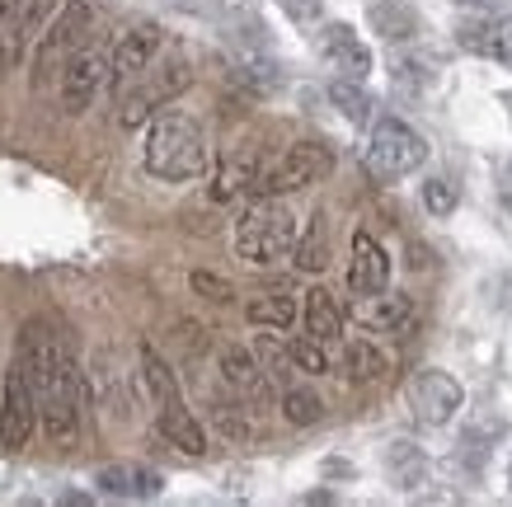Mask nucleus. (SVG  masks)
Returning a JSON list of instances; mask_svg holds the SVG:
<instances>
[{
    "mask_svg": "<svg viewBox=\"0 0 512 507\" xmlns=\"http://www.w3.org/2000/svg\"><path fill=\"white\" fill-rule=\"evenodd\" d=\"M19 371L29 381L33 400H38V418L52 442H71L80 432V414H85V376H80L76 357L47 324H29L19 338Z\"/></svg>",
    "mask_w": 512,
    "mask_h": 507,
    "instance_id": "1",
    "label": "nucleus"
},
{
    "mask_svg": "<svg viewBox=\"0 0 512 507\" xmlns=\"http://www.w3.org/2000/svg\"><path fill=\"white\" fill-rule=\"evenodd\" d=\"M146 169L156 179H170V184H184V179H198L207 169V137L202 127L184 113H160L151 132H146Z\"/></svg>",
    "mask_w": 512,
    "mask_h": 507,
    "instance_id": "2",
    "label": "nucleus"
},
{
    "mask_svg": "<svg viewBox=\"0 0 512 507\" xmlns=\"http://www.w3.org/2000/svg\"><path fill=\"white\" fill-rule=\"evenodd\" d=\"M296 245V216L278 198H259L235 221V254L249 263H278Z\"/></svg>",
    "mask_w": 512,
    "mask_h": 507,
    "instance_id": "3",
    "label": "nucleus"
},
{
    "mask_svg": "<svg viewBox=\"0 0 512 507\" xmlns=\"http://www.w3.org/2000/svg\"><path fill=\"white\" fill-rule=\"evenodd\" d=\"M329 169H334V151L325 141H296L254 174V198H282V193H296V188H311Z\"/></svg>",
    "mask_w": 512,
    "mask_h": 507,
    "instance_id": "4",
    "label": "nucleus"
},
{
    "mask_svg": "<svg viewBox=\"0 0 512 507\" xmlns=\"http://www.w3.org/2000/svg\"><path fill=\"white\" fill-rule=\"evenodd\" d=\"M423 160H428V141L400 118H381L372 127V146L362 155V165H367L376 184H395L404 174H414Z\"/></svg>",
    "mask_w": 512,
    "mask_h": 507,
    "instance_id": "5",
    "label": "nucleus"
},
{
    "mask_svg": "<svg viewBox=\"0 0 512 507\" xmlns=\"http://www.w3.org/2000/svg\"><path fill=\"white\" fill-rule=\"evenodd\" d=\"M160 47H165V33H160L156 24H137V29H127L123 38H118V47H113V57H109L113 94L132 90V85L151 71V62H160Z\"/></svg>",
    "mask_w": 512,
    "mask_h": 507,
    "instance_id": "6",
    "label": "nucleus"
},
{
    "mask_svg": "<svg viewBox=\"0 0 512 507\" xmlns=\"http://www.w3.org/2000/svg\"><path fill=\"white\" fill-rule=\"evenodd\" d=\"M184 85H188V66L179 62V57H174V62H165V66L151 62V71H146L132 90L118 94V99H123V113H118V118H123V127H141L160 104H165V99H170V94L184 90Z\"/></svg>",
    "mask_w": 512,
    "mask_h": 507,
    "instance_id": "7",
    "label": "nucleus"
},
{
    "mask_svg": "<svg viewBox=\"0 0 512 507\" xmlns=\"http://www.w3.org/2000/svg\"><path fill=\"white\" fill-rule=\"evenodd\" d=\"M57 15V0H0V71L19 66L29 38Z\"/></svg>",
    "mask_w": 512,
    "mask_h": 507,
    "instance_id": "8",
    "label": "nucleus"
},
{
    "mask_svg": "<svg viewBox=\"0 0 512 507\" xmlns=\"http://www.w3.org/2000/svg\"><path fill=\"white\" fill-rule=\"evenodd\" d=\"M461 400H466L461 381L447 376V371H437V367L419 371V376L409 381V409H414V418H419L423 428H442V423H451L456 409H461Z\"/></svg>",
    "mask_w": 512,
    "mask_h": 507,
    "instance_id": "9",
    "label": "nucleus"
},
{
    "mask_svg": "<svg viewBox=\"0 0 512 507\" xmlns=\"http://www.w3.org/2000/svg\"><path fill=\"white\" fill-rule=\"evenodd\" d=\"M38 428V400H33L29 381H24V371L19 362L5 371V390H0V446L5 451H24Z\"/></svg>",
    "mask_w": 512,
    "mask_h": 507,
    "instance_id": "10",
    "label": "nucleus"
},
{
    "mask_svg": "<svg viewBox=\"0 0 512 507\" xmlns=\"http://www.w3.org/2000/svg\"><path fill=\"white\" fill-rule=\"evenodd\" d=\"M94 29V5L90 0H66L62 15L52 19V29L43 33V47H38V76H47L52 66H62L76 47H85V33Z\"/></svg>",
    "mask_w": 512,
    "mask_h": 507,
    "instance_id": "11",
    "label": "nucleus"
},
{
    "mask_svg": "<svg viewBox=\"0 0 512 507\" xmlns=\"http://www.w3.org/2000/svg\"><path fill=\"white\" fill-rule=\"evenodd\" d=\"M109 85V52L99 47H76L71 57L62 62V104L71 113L94 104V94Z\"/></svg>",
    "mask_w": 512,
    "mask_h": 507,
    "instance_id": "12",
    "label": "nucleus"
},
{
    "mask_svg": "<svg viewBox=\"0 0 512 507\" xmlns=\"http://www.w3.org/2000/svg\"><path fill=\"white\" fill-rule=\"evenodd\" d=\"M94 489L109 493V498L146 503V498H160L165 479H160V470H151V465H141V461H113V465H104V470L94 475Z\"/></svg>",
    "mask_w": 512,
    "mask_h": 507,
    "instance_id": "13",
    "label": "nucleus"
},
{
    "mask_svg": "<svg viewBox=\"0 0 512 507\" xmlns=\"http://www.w3.org/2000/svg\"><path fill=\"white\" fill-rule=\"evenodd\" d=\"M456 43L466 47V52H475V57H489V62H512V19L470 15V19H461Z\"/></svg>",
    "mask_w": 512,
    "mask_h": 507,
    "instance_id": "14",
    "label": "nucleus"
},
{
    "mask_svg": "<svg viewBox=\"0 0 512 507\" xmlns=\"http://www.w3.org/2000/svg\"><path fill=\"white\" fill-rule=\"evenodd\" d=\"M156 428H160V437L170 446H179L184 456H202V451H207V432H202L198 418L188 414V404L179 400V390L165 395V400H156Z\"/></svg>",
    "mask_w": 512,
    "mask_h": 507,
    "instance_id": "15",
    "label": "nucleus"
},
{
    "mask_svg": "<svg viewBox=\"0 0 512 507\" xmlns=\"http://www.w3.org/2000/svg\"><path fill=\"white\" fill-rule=\"evenodd\" d=\"M390 282V259L376 245V235L357 231L353 235V263H348V292L353 296H376Z\"/></svg>",
    "mask_w": 512,
    "mask_h": 507,
    "instance_id": "16",
    "label": "nucleus"
},
{
    "mask_svg": "<svg viewBox=\"0 0 512 507\" xmlns=\"http://www.w3.org/2000/svg\"><path fill=\"white\" fill-rule=\"evenodd\" d=\"M320 52H325V62L334 66V71H343V80L372 76V52H367V43H362L348 24H329V29L320 33Z\"/></svg>",
    "mask_w": 512,
    "mask_h": 507,
    "instance_id": "17",
    "label": "nucleus"
},
{
    "mask_svg": "<svg viewBox=\"0 0 512 507\" xmlns=\"http://www.w3.org/2000/svg\"><path fill=\"white\" fill-rule=\"evenodd\" d=\"M362 324H367V329H381V334H414V324H419V306H414L404 292L390 296L386 287H381L376 296H367V306H362Z\"/></svg>",
    "mask_w": 512,
    "mask_h": 507,
    "instance_id": "18",
    "label": "nucleus"
},
{
    "mask_svg": "<svg viewBox=\"0 0 512 507\" xmlns=\"http://www.w3.org/2000/svg\"><path fill=\"white\" fill-rule=\"evenodd\" d=\"M301 315H306V334L320 338V343H334V338H343V306L325 292V287L306 292V310H301Z\"/></svg>",
    "mask_w": 512,
    "mask_h": 507,
    "instance_id": "19",
    "label": "nucleus"
},
{
    "mask_svg": "<svg viewBox=\"0 0 512 507\" xmlns=\"http://www.w3.org/2000/svg\"><path fill=\"white\" fill-rule=\"evenodd\" d=\"M245 315H249V324H264V329H287V324L296 320V301L287 292H259V296H249Z\"/></svg>",
    "mask_w": 512,
    "mask_h": 507,
    "instance_id": "20",
    "label": "nucleus"
},
{
    "mask_svg": "<svg viewBox=\"0 0 512 507\" xmlns=\"http://www.w3.org/2000/svg\"><path fill=\"white\" fill-rule=\"evenodd\" d=\"M292 259L301 273H320L329 263V231H325V216L315 212L311 216V231H306V240H296L292 245Z\"/></svg>",
    "mask_w": 512,
    "mask_h": 507,
    "instance_id": "21",
    "label": "nucleus"
},
{
    "mask_svg": "<svg viewBox=\"0 0 512 507\" xmlns=\"http://www.w3.org/2000/svg\"><path fill=\"white\" fill-rule=\"evenodd\" d=\"M343 371H348V381H381L386 376V353L372 348L367 338H357L343 348Z\"/></svg>",
    "mask_w": 512,
    "mask_h": 507,
    "instance_id": "22",
    "label": "nucleus"
},
{
    "mask_svg": "<svg viewBox=\"0 0 512 507\" xmlns=\"http://www.w3.org/2000/svg\"><path fill=\"white\" fill-rule=\"evenodd\" d=\"M254 174H259V165H254L249 155H235V160H226V165L217 169V184H212V198H217V202L240 198L245 188H254Z\"/></svg>",
    "mask_w": 512,
    "mask_h": 507,
    "instance_id": "23",
    "label": "nucleus"
},
{
    "mask_svg": "<svg viewBox=\"0 0 512 507\" xmlns=\"http://www.w3.org/2000/svg\"><path fill=\"white\" fill-rule=\"evenodd\" d=\"M221 376L240 390V395H259V367H254V357L245 353V348H226L221 353Z\"/></svg>",
    "mask_w": 512,
    "mask_h": 507,
    "instance_id": "24",
    "label": "nucleus"
},
{
    "mask_svg": "<svg viewBox=\"0 0 512 507\" xmlns=\"http://www.w3.org/2000/svg\"><path fill=\"white\" fill-rule=\"evenodd\" d=\"M329 99L339 104V113L348 123H367V118H372V94L357 90V80H334V85H329Z\"/></svg>",
    "mask_w": 512,
    "mask_h": 507,
    "instance_id": "25",
    "label": "nucleus"
},
{
    "mask_svg": "<svg viewBox=\"0 0 512 507\" xmlns=\"http://www.w3.org/2000/svg\"><path fill=\"white\" fill-rule=\"evenodd\" d=\"M282 414L292 418L296 428H306V423H320L325 404H320V395H311V390H287V395H282Z\"/></svg>",
    "mask_w": 512,
    "mask_h": 507,
    "instance_id": "26",
    "label": "nucleus"
},
{
    "mask_svg": "<svg viewBox=\"0 0 512 507\" xmlns=\"http://www.w3.org/2000/svg\"><path fill=\"white\" fill-rule=\"evenodd\" d=\"M372 24L386 38H414V15L404 5H372Z\"/></svg>",
    "mask_w": 512,
    "mask_h": 507,
    "instance_id": "27",
    "label": "nucleus"
},
{
    "mask_svg": "<svg viewBox=\"0 0 512 507\" xmlns=\"http://www.w3.org/2000/svg\"><path fill=\"white\" fill-rule=\"evenodd\" d=\"M287 357H292V362L306 371V376H320V371H329V357H325V348H320V338H296V343H287Z\"/></svg>",
    "mask_w": 512,
    "mask_h": 507,
    "instance_id": "28",
    "label": "nucleus"
},
{
    "mask_svg": "<svg viewBox=\"0 0 512 507\" xmlns=\"http://www.w3.org/2000/svg\"><path fill=\"white\" fill-rule=\"evenodd\" d=\"M423 207H428L433 216H451V212H456V184H451V179H442V174H437V179H428V184H423Z\"/></svg>",
    "mask_w": 512,
    "mask_h": 507,
    "instance_id": "29",
    "label": "nucleus"
},
{
    "mask_svg": "<svg viewBox=\"0 0 512 507\" xmlns=\"http://www.w3.org/2000/svg\"><path fill=\"white\" fill-rule=\"evenodd\" d=\"M193 292L212 296V301H231L235 287L226 282V277H217V273H193Z\"/></svg>",
    "mask_w": 512,
    "mask_h": 507,
    "instance_id": "30",
    "label": "nucleus"
},
{
    "mask_svg": "<svg viewBox=\"0 0 512 507\" xmlns=\"http://www.w3.org/2000/svg\"><path fill=\"white\" fill-rule=\"evenodd\" d=\"M461 5H484V10H494L498 0H461Z\"/></svg>",
    "mask_w": 512,
    "mask_h": 507,
    "instance_id": "31",
    "label": "nucleus"
}]
</instances>
